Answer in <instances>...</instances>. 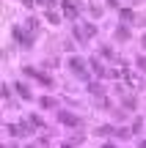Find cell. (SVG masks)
<instances>
[{"label":"cell","mask_w":146,"mask_h":148,"mask_svg":"<svg viewBox=\"0 0 146 148\" xmlns=\"http://www.w3.org/2000/svg\"><path fill=\"white\" fill-rule=\"evenodd\" d=\"M61 8H64V14L69 16V19H75V16L80 14V3H77V0H64Z\"/></svg>","instance_id":"1"},{"label":"cell","mask_w":146,"mask_h":148,"mask_svg":"<svg viewBox=\"0 0 146 148\" xmlns=\"http://www.w3.org/2000/svg\"><path fill=\"white\" fill-rule=\"evenodd\" d=\"M69 69L77 71V77H88V66H86V60H80V58H69Z\"/></svg>","instance_id":"2"},{"label":"cell","mask_w":146,"mask_h":148,"mask_svg":"<svg viewBox=\"0 0 146 148\" xmlns=\"http://www.w3.org/2000/svg\"><path fill=\"white\" fill-rule=\"evenodd\" d=\"M58 121H61V123H66V126H77V123H80V118H77V115H72V112H61V115H58Z\"/></svg>","instance_id":"3"},{"label":"cell","mask_w":146,"mask_h":148,"mask_svg":"<svg viewBox=\"0 0 146 148\" xmlns=\"http://www.w3.org/2000/svg\"><path fill=\"white\" fill-rule=\"evenodd\" d=\"M88 63H91V69H94V71H97V77H108V71H105V69H102V63H99V60H97V58H91V60H88Z\"/></svg>","instance_id":"4"},{"label":"cell","mask_w":146,"mask_h":148,"mask_svg":"<svg viewBox=\"0 0 146 148\" xmlns=\"http://www.w3.org/2000/svg\"><path fill=\"white\" fill-rule=\"evenodd\" d=\"M30 132V126H25V123H17V126H11V134H28Z\"/></svg>","instance_id":"5"},{"label":"cell","mask_w":146,"mask_h":148,"mask_svg":"<svg viewBox=\"0 0 146 148\" xmlns=\"http://www.w3.org/2000/svg\"><path fill=\"white\" fill-rule=\"evenodd\" d=\"M17 93H19L22 99H30V90H28V88H25L22 82H17Z\"/></svg>","instance_id":"6"},{"label":"cell","mask_w":146,"mask_h":148,"mask_svg":"<svg viewBox=\"0 0 146 148\" xmlns=\"http://www.w3.org/2000/svg\"><path fill=\"white\" fill-rule=\"evenodd\" d=\"M99 52H102V58H110V60H113V52H110V47H99Z\"/></svg>","instance_id":"7"},{"label":"cell","mask_w":146,"mask_h":148,"mask_svg":"<svg viewBox=\"0 0 146 148\" xmlns=\"http://www.w3.org/2000/svg\"><path fill=\"white\" fill-rule=\"evenodd\" d=\"M36 3H39V5H47V8H50V5H55V0H36Z\"/></svg>","instance_id":"8"},{"label":"cell","mask_w":146,"mask_h":148,"mask_svg":"<svg viewBox=\"0 0 146 148\" xmlns=\"http://www.w3.org/2000/svg\"><path fill=\"white\" fill-rule=\"evenodd\" d=\"M22 3H28V5H30V3H33V0H22Z\"/></svg>","instance_id":"9"}]
</instances>
